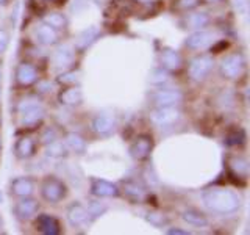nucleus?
<instances>
[{
	"instance_id": "1",
	"label": "nucleus",
	"mask_w": 250,
	"mask_h": 235,
	"mask_svg": "<svg viewBox=\"0 0 250 235\" xmlns=\"http://www.w3.org/2000/svg\"><path fill=\"white\" fill-rule=\"evenodd\" d=\"M202 201L208 210L217 215L234 213V212H238L241 209L242 204L241 196L236 191L229 190V188H219V187H211L203 191Z\"/></svg>"
},
{
	"instance_id": "2",
	"label": "nucleus",
	"mask_w": 250,
	"mask_h": 235,
	"mask_svg": "<svg viewBox=\"0 0 250 235\" xmlns=\"http://www.w3.org/2000/svg\"><path fill=\"white\" fill-rule=\"evenodd\" d=\"M18 112H19V119L22 127H35L39 122L44 119L45 110L41 105V102L35 97H27L19 102L18 105Z\"/></svg>"
},
{
	"instance_id": "3",
	"label": "nucleus",
	"mask_w": 250,
	"mask_h": 235,
	"mask_svg": "<svg viewBox=\"0 0 250 235\" xmlns=\"http://www.w3.org/2000/svg\"><path fill=\"white\" fill-rule=\"evenodd\" d=\"M67 194V188L66 184L60 180L55 176H47L42 184H41V196L42 199L50 202V204H57L60 201H62Z\"/></svg>"
},
{
	"instance_id": "4",
	"label": "nucleus",
	"mask_w": 250,
	"mask_h": 235,
	"mask_svg": "<svg viewBox=\"0 0 250 235\" xmlns=\"http://www.w3.org/2000/svg\"><path fill=\"white\" fill-rule=\"evenodd\" d=\"M246 61L241 53H230L221 61V75L229 80L239 78L244 72Z\"/></svg>"
},
{
	"instance_id": "5",
	"label": "nucleus",
	"mask_w": 250,
	"mask_h": 235,
	"mask_svg": "<svg viewBox=\"0 0 250 235\" xmlns=\"http://www.w3.org/2000/svg\"><path fill=\"white\" fill-rule=\"evenodd\" d=\"M213 66H214V61L209 55H197V57H194L191 60L188 70H189V75L192 80L200 82L211 72Z\"/></svg>"
},
{
	"instance_id": "6",
	"label": "nucleus",
	"mask_w": 250,
	"mask_h": 235,
	"mask_svg": "<svg viewBox=\"0 0 250 235\" xmlns=\"http://www.w3.org/2000/svg\"><path fill=\"white\" fill-rule=\"evenodd\" d=\"M152 100L156 107H175L183 100V94L178 90H158L152 94Z\"/></svg>"
},
{
	"instance_id": "7",
	"label": "nucleus",
	"mask_w": 250,
	"mask_h": 235,
	"mask_svg": "<svg viewBox=\"0 0 250 235\" xmlns=\"http://www.w3.org/2000/svg\"><path fill=\"white\" fill-rule=\"evenodd\" d=\"M180 112L175 107H156L150 112V119L156 125H170L178 121Z\"/></svg>"
},
{
	"instance_id": "8",
	"label": "nucleus",
	"mask_w": 250,
	"mask_h": 235,
	"mask_svg": "<svg viewBox=\"0 0 250 235\" xmlns=\"http://www.w3.org/2000/svg\"><path fill=\"white\" fill-rule=\"evenodd\" d=\"M91 193L97 198H117L121 194L119 187L104 179H94L91 184Z\"/></svg>"
},
{
	"instance_id": "9",
	"label": "nucleus",
	"mask_w": 250,
	"mask_h": 235,
	"mask_svg": "<svg viewBox=\"0 0 250 235\" xmlns=\"http://www.w3.org/2000/svg\"><path fill=\"white\" fill-rule=\"evenodd\" d=\"M152 147H153L152 138L147 137V135H143V137L136 138L135 143L130 146V155L135 160H144V159H147L148 155H150Z\"/></svg>"
},
{
	"instance_id": "10",
	"label": "nucleus",
	"mask_w": 250,
	"mask_h": 235,
	"mask_svg": "<svg viewBox=\"0 0 250 235\" xmlns=\"http://www.w3.org/2000/svg\"><path fill=\"white\" fill-rule=\"evenodd\" d=\"M38 70L33 65L30 63H21L16 69V82H18L21 86H30L38 82Z\"/></svg>"
},
{
	"instance_id": "11",
	"label": "nucleus",
	"mask_w": 250,
	"mask_h": 235,
	"mask_svg": "<svg viewBox=\"0 0 250 235\" xmlns=\"http://www.w3.org/2000/svg\"><path fill=\"white\" fill-rule=\"evenodd\" d=\"M213 41H214L213 33H209V31H205V30H197L186 38L185 46L188 49L199 50V49H205V47H208Z\"/></svg>"
},
{
	"instance_id": "12",
	"label": "nucleus",
	"mask_w": 250,
	"mask_h": 235,
	"mask_svg": "<svg viewBox=\"0 0 250 235\" xmlns=\"http://www.w3.org/2000/svg\"><path fill=\"white\" fill-rule=\"evenodd\" d=\"M36 212H38V201L30 198V196H27V198H21V201L16 202V206H14L16 216L19 219H23V221L33 218L36 215Z\"/></svg>"
},
{
	"instance_id": "13",
	"label": "nucleus",
	"mask_w": 250,
	"mask_h": 235,
	"mask_svg": "<svg viewBox=\"0 0 250 235\" xmlns=\"http://www.w3.org/2000/svg\"><path fill=\"white\" fill-rule=\"evenodd\" d=\"M35 226L39 232H42L45 235H57L61 232V226L60 221L55 216L49 215V213H42L36 218Z\"/></svg>"
},
{
	"instance_id": "14",
	"label": "nucleus",
	"mask_w": 250,
	"mask_h": 235,
	"mask_svg": "<svg viewBox=\"0 0 250 235\" xmlns=\"http://www.w3.org/2000/svg\"><path fill=\"white\" fill-rule=\"evenodd\" d=\"M92 129L97 135L109 137L116 130V121H114V118L109 115H97L92 119Z\"/></svg>"
},
{
	"instance_id": "15",
	"label": "nucleus",
	"mask_w": 250,
	"mask_h": 235,
	"mask_svg": "<svg viewBox=\"0 0 250 235\" xmlns=\"http://www.w3.org/2000/svg\"><path fill=\"white\" fill-rule=\"evenodd\" d=\"M10 190L18 198H27L35 191V180L30 177H16L10 185Z\"/></svg>"
},
{
	"instance_id": "16",
	"label": "nucleus",
	"mask_w": 250,
	"mask_h": 235,
	"mask_svg": "<svg viewBox=\"0 0 250 235\" xmlns=\"http://www.w3.org/2000/svg\"><path fill=\"white\" fill-rule=\"evenodd\" d=\"M66 216H67L69 224L72 226V227L83 226L86 221H88V218H89L88 216V209H86L83 204H80V202H74L72 206L67 209Z\"/></svg>"
},
{
	"instance_id": "17",
	"label": "nucleus",
	"mask_w": 250,
	"mask_h": 235,
	"mask_svg": "<svg viewBox=\"0 0 250 235\" xmlns=\"http://www.w3.org/2000/svg\"><path fill=\"white\" fill-rule=\"evenodd\" d=\"M75 61V50L69 46H61L53 53V65L60 69H67Z\"/></svg>"
},
{
	"instance_id": "18",
	"label": "nucleus",
	"mask_w": 250,
	"mask_h": 235,
	"mask_svg": "<svg viewBox=\"0 0 250 235\" xmlns=\"http://www.w3.org/2000/svg\"><path fill=\"white\" fill-rule=\"evenodd\" d=\"M160 61L163 68L166 70H178L180 68L183 66V58L177 50L170 49V47H166L163 49L160 53Z\"/></svg>"
},
{
	"instance_id": "19",
	"label": "nucleus",
	"mask_w": 250,
	"mask_h": 235,
	"mask_svg": "<svg viewBox=\"0 0 250 235\" xmlns=\"http://www.w3.org/2000/svg\"><path fill=\"white\" fill-rule=\"evenodd\" d=\"M122 191L125 198L130 199L131 202H143L146 199V188L138 184L136 180H125L122 184Z\"/></svg>"
},
{
	"instance_id": "20",
	"label": "nucleus",
	"mask_w": 250,
	"mask_h": 235,
	"mask_svg": "<svg viewBox=\"0 0 250 235\" xmlns=\"http://www.w3.org/2000/svg\"><path fill=\"white\" fill-rule=\"evenodd\" d=\"M100 36V30L97 27H88L84 28L80 35H78L77 41H75V50L83 52L86 50L91 44L97 41V38Z\"/></svg>"
},
{
	"instance_id": "21",
	"label": "nucleus",
	"mask_w": 250,
	"mask_h": 235,
	"mask_svg": "<svg viewBox=\"0 0 250 235\" xmlns=\"http://www.w3.org/2000/svg\"><path fill=\"white\" fill-rule=\"evenodd\" d=\"M58 100H60V104L67 105V107L80 105L83 102V91L78 88V86H70V88L62 90L58 94Z\"/></svg>"
},
{
	"instance_id": "22",
	"label": "nucleus",
	"mask_w": 250,
	"mask_h": 235,
	"mask_svg": "<svg viewBox=\"0 0 250 235\" xmlns=\"http://www.w3.org/2000/svg\"><path fill=\"white\" fill-rule=\"evenodd\" d=\"M35 36L38 39V43L42 46H53L58 43V31L44 22L35 30Z\"/></svg>"
},
{
	"instance_id": "23",
	"label": "nucleus",
	"mask_w": 250,
	"mask_h": 235,
	"mask_svg": "<svg viewBox=\"0 0 250 235\" xmlns=\"http://www.w3.org/2000/svg\"><path fill=\"white\" fill-rule=\"evenodd\" d=\"M35 149H36V144L33 140L28 137H22L16 141L14 152L19 159H30V157L35 155Z\"/></svg>"
},
{
	"instance_id": "24",
	"label": "nucleus",
	"mask_w": 250,
	"mask_h": 235,
	"mask_svg": "<svg viewBox=\"0 0 250 235\" xmlns=\"http://www.w3.org/2000/svg\"><path fill=\"white\" fill-rule=\"evenodd\" d=\"M229 168L234 176L247 179L249 176V162L246 157L241 155H233L229 159Z\"/></svg>"
},
{
	"instance_id": "25",
	"label": "nucleus",
	"mask_w": 250,
	"mask_h": 235,
	"mask_svg": "<svg viewBox=\"0 0 250 235\" xmlns=\"http://www.w3.org/2000/svg\"><path fill=\"white\" fill-rule=\"evenodd\" d=\"M182 218H183V221H186L188 224H191V226H195V227H205V226L209 224L207 215H203L202 212L194 210V209L185 210L182 213Z\"/></svg>"
},
{
	"instance_id": "26",
	"label": "nucleus",
	"mask_w": 250,
	"mask_h": 235,
	"mask_svg": "<svg viewBox=\"0 0 250 235\" xmlns=\"http://www.w3.org/2000/svg\"><path fill=\"white\" fill-rule=\"evenodd\" d=\"M64 143H66L69 151H72L75 154H80L82 155V154L86 152V141L83 140L82 135H78V133H75V132H69L67 133Z\"/></svg>"
},
{
	"instance_id": "27",
	"label": "nucleus",
	"mask_w": 250,
	"mask_h": 235,
	"mask_svg": "<svg viewBox=\"0 0 250 235\" xmlns=\"http://www.w3.org/2000/svg\"><path fill=\"white\" fill-rule=\"evenodd\" d=\"M67 146L64 141H60L58 138L53 140L52 143L45 144V155L52 157V159H62V157L67 155Z\"/></svg>"
},
{
	"instance_id": "28",
	"label": "nucleus",
	"mask_w": 250,
	"mask_h": 235,
	"mask_svg": "<svg viewBox=\"0 0 250 235\" xmlns=\"http://www.w3.org/2000/svg\"><path fill=\"white\" fill-rule=\"evenodd\" d=\"M42 21L55 30H62L67 27V18L62 13H49L44 16Z\"/></svg>"
},
{
	"instance_id": "29",
	"label": "nucleus",
	"mask_w": 250,
	"mask_h": 235,
	"mask_svg": "<svg viewBox=\"0 0 250 235\" xmlns=\"http://www.w3.org/2000/svg\"><path fill=\"white\" fill-rule=\"evenodd\" d=\"M146 221L150 223L155 227H164L166 224H169V218L163 213V212L158 210H150L146 213Z\"/></svg>"
},
{
	"instance_id": "30",
	"label": "nucleus",
	"mask_w": 250,
	"mask_h": 235,
	"mask_svg": "<svg viewBox=\"0 0 250 235\" xmlns=\"http://www.w3.org/2000/svg\"><path fill=\"white\" fill-rule=\"evenodd\" d=\"M188 22H189L191 28L202 30L203 27H207L209 24V16L207 13H195V14H191V18Z\"/></svg>"
},
{
	"instance_id": "31",
	"label": "nucleus",
	"mask_w": 250,
	"mask_h": 235,
	"mask_svg": "<svg viewBox=\"0 0 250 235\" xmlns=\"http://www.w3.org/2000/svg\"><path fill=\"white\" fill-rule=\"evenodd\" d=\"M169 80V74L167 70L164 68H158V69H153L150 75H148V82L152 85H163Z\"/></svg>"
},
{
	"instance_id": "32",
	"label": "nucleus",
	"mask_w": 250,
	"mask_h": 235,
	"mask_svg": "<svg viewBox=\"0 0 250 235\" xmlns=\"http://www.w3.org/2000/svg\"><path fill=\"white\" fill-rule=\"evenodd\" d=\"M244 141H246V132L242 129H239V130L230 132L229 135H227L225 143L229 146H236V144H242Z\"/></svg>"
},
{
	"instance_id": "33",
	"label": "nucleus",
	"mask_w": 250,
	"mask_h": 235,
	"mask_svg": "<svg viewBox=\"0 0 250 235\" xmlns=\"http://www.w3.org/2000/svg\"><path fill=\"white\" fill-rule=\"evenodd\" d=\"M106 212V207L104 206V204H100V202H92L89 204V207H88V216L89 218H99L100 215H104Z\"/></svg>"
},
{
	"instance_id": "34",
	"label": "nucleus",
	"mask_w": 250,
	"mask_h": 235,
	"mask_svg": "<svg viewBox=\"0 0 250 235\" xmlns=\"http://www.w3.org/2000/svg\"><path fill=\"white\" fill-rule=\"evenodd\" d=\"M58 138V133H57V130H55L53 127H47L44 132H42V135H41V141L44 144H49V143H52L53 140H57Z\"/></svg>"
},
{
	"instance_id": "35",
	"label": "nucleus",
	"mask_w": 250,
	"mask_h": 235,
	"mask_svg": "<svg viewBox=\"0 0 250 235\" xmlns=\"http://www.w3.org/2000/svg\"><path fill=\"white\" fill-rule=\"evenodd\" d=\"M8 44H10V35L8 31L0 28V55L5 53V50L8 49Z\"/></svg>"
},
{
	"instance_id": "36",
	"label": "nucleus",
	"mask_w": 250,
	"mask_h": 235,
	"mask_svg": "<svg viewBox=\"0 0 250 235\" xmlns=\"http://www.w3.org/2000/svg\"><path fill=\"white\" fill-rule=\"evenodd\" d=\"M78 72H64V74H61L60 75V78H58V82H61V83H75V82H78Z\"/></svg>"
},
{
	"instance_id": "37",
	"label": "nucleus",
	"mask_w": 250,
	"mask_h": 235,
	"mask_svg": "<svg viewBox=\"0 0 250 235\" xmlns=\"http://www.w3.org/2000/svg\"><path fill=\"white\" fill-rule=\"evenodd\" d=\"M200 3V0H178V6L182 10H192Z\"/></svg>"
},
{
	"instance_id": "38",
	"label": "nucleus",
	"mask_w": 250,
	"mask_h": 235,
	"mask_svg": "<svg viewBox=\"0 0 250 235\" xmlns=\"http://www.w3.org/2000/svg\"><path fill=\"white\" fill-rule=\"evenodd\" d=\"M234 3H236V10H238L239 14L247 16V13H249V0H236Z\"/></svg>"
},
{
	"instance_id": "39",
	"label": "nucleus",
	"mask_w": 250,
	"mask_h": 235,
	"mask_svg": "<svg viewBox=\"0 0 250 235\" xmlns=\"http://www.w3.org/2000/svg\"><path fill=\"white\" fill-rule=\"evenodd\" d=\"M50 88H52V85H50L49 82H41V83H38V90H39V91H42V93L49 91Z\"/></svg>"
},
{
	"instance_id": "40",
	"label": "nucleus",
	"mask_w": 250,
	"mask_h": 235,
	"mask_svg": "<svg viewBox=\"0 0 250 235\" xmlns=\"http://www.w3.org/2000/svg\"><path fill=\"white\" fill-rule=\"evenodd\" d=\"M167 234H172V235H188V234H191L189 231H182V229H169Z\"/></svg>"
},
{
	"instance_id": "41",
	"label": "nucleus",
	"mask_w": 250,
	"mask_h": 235,
	"mask_svg": "<svg viewBox=\"0 0 250 235\" xmlns=\"http://www.w3.org/2000/svg\"><path fill=\"white\" fill-rule=\"evenodd\" d=\"M138 2H141V3H152L153 0H138Z\"/></svg>"
},
{
	"instance_id": "42",
	"label": "nucleus",
	"mask_w": 250,
	"mask_h": 235,
	"mask_svg": "<svg viewBox=\"0 0 250 235\" xmlns=\"http://www.w3.org/2000/svg\"><path fill=\"white\" fill-rule=\"evenodd\" d=\"M2 226H3V221H2V218H0V229H2Z\"/></svg>"
},
{
	"instance_id": "43",
	"label": "nucleus",
	"mask_w": 250,
	"mask_h": 235,
	"mask_svg": "<svg viewBox=\"0 0 250 235\" xmlns=\"http://www.w3.org/2000/svg\"><path fill=\"white\" fill-rule=\"evenodd\" d=\"M0 149H2V137H0Z\"/></svg>"
},
{
	"instance_id": "44",
	"label": "nucleus",
	"mask_w": 250,
	"mask_h": 235,
	"mask_svg": "<svg viewBox=\"0 0 250 235\" xmlns=\"http://www.w3.org/2000/svg\"><path fill=\"white\" fill-rule=\"evenodd\" d=\"M0 82H2V70H0Z\"/></svg>"
},
{
	"instance_id": "45",
	"label": "nucleus",
	"mask_w": 250,
	"mask_h": 235,
	"mask_svg": "<svg viewBox=\"0 0 250 235\" xmlns=\"http://www.w3.org/2000/svg\"><path fill=\"white\" fill-rule=\"evenodd\" d=\"M208 2H216V0H208Z\"/></svg>"
},
{
	"instance_id": "46",
	"label": "nucleus",
	"mask_w": 250,
	"mask_h": 235,
	"mask_svg": "<svg viewBox=\"0 0 250 235\" xmlns=\"http://www.w3.org/2000/svg\"><path fill=\"white\" fill-rule=\"evenodd\" d=\"M5 2V0H0V3H3Z\"/></svg>"
}]
</instances>
